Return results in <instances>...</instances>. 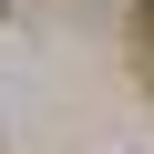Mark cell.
I'll return each instance as SVG.
<instances>
[{
  "mask_svg": "<svg viewBox=\"0 0 154 154\" xmlns=\"http://www.w3.org/2000/svg\"><path fill=\"white\" fill-rule=\"evenodd\" d=\"M134 51L154 62V0H144V11H134Z\"/></svg>",
  "mask_w": 154,
  "mask_h": 154,
  "instance_id": "6da1fadb",
  "label": "cell"
}]
</instances>
